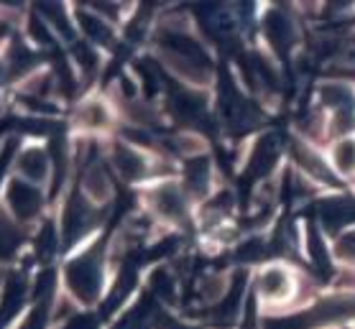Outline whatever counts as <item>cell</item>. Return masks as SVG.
Listing matches in <instances>:
<instances>
[{
    "mask_svg": "<svg viewBox=\"0 0 355 329\" xmlns=\"http://www.w3.org/2000/svg\"><path fill=\"white\" fill-rule=\"evenodd\" d=\"M259 291H261V296L268 299L271 304L289 301V299L294 296V276H291L289 268L282 263L266 265L259 278Z\"/></svg>",
    "mask_w": 355,
    "mask_h": 329,
    "instance_id": "cell-2",
    "label": "cell"
},
{
    "mask_svg": "<svg viewBox=\"0 0 355 329\" xmlns=\"http://www.w3.org/2000/svg\"><path fill=\"white\" fill-rule=\"evenodd\" d=\"M154 204L162 215L171 217V220H179V217L184 215V197H182V192H179L177 186H162V189H156Z\"/></svg>",
    "mask_w": 355,
    "mask_h": 329,
    "instance_id": "cell-6",
    "label": "cell"
},
{
    "mask_svg": "<svg viewBox=\"0 0 355 329\" xmlns=\"http://www.w3.org/2000/svg\"><path fill=\"white\" fill-rule=\"evenodd\" d=\"M320 215H322L324 225L330 230H340L355 222V199L353 197H332V199L320 204Z\"/></svg>",
    "mask_w": 355,
    "mask_h": 329,
    "instance_id": "cell-4",
    "label": "cell"
},
{
    "mask_svg": "<svg viewBox=\"0 0 355 329\" xmlns=\"http://www.w3.org/2000/svg\"><path fill=\"white\" fill-rule=\"evenodd\" d=\"M338 253L345 258V260H353L355 263V230H350V233H345L343 238H340Z\"/></svg>",
    "mask_w": 355,
    "mask_h": 329,
    "instance_id": "cell-9",
    "label": "cell"
},
{
    "mask_svg": "<svg viewBox=\"0 0 355 329\" xmlns=\"http://www.w3.org/2000/svg\"><path fill=\"white\" fill-rule=\"evenodd\" d=\"M291 153H294L297 163L302 166V171H307L312 179L324 181V184H335V174L324 166L322 161H320V156H317L307 143H302V141H291Z\"/></svg>",
    "mask_w": 355,
    "mask_h": 329,
    "instance_id": "cell-5",
    "label": "cell"
},
{
    "mask_svg": "<svg viewBox=\"0 0 355 329\" xmlns=\"http://www.w3.org/2000/svg\"><path fill=\"white\" fill-rule=\"evenodd\" d=\"M355 317V296L353 294H335V296L322 299L320 304H315L309 309V314H304L299 324L304 327H330L338 324L343 319Z\"/></svg>",
    "mask_w": 355,
    "mask_h": 329,
    "instance_id": "cell-1",
    "label": "cell"
},
{
    "mask_svg": "<svg viewBox=\"0 0 355 329\" xmlns=\"http://www.w3.org/2000/svg\"><path fill=\"white\" fill-rule=\"evenodd\" d=\"M85 192H87L89 199L95 202H103L107 199V194H110V181H107L105 171L103 169H89L85 174Z\"/></svg>",
    "mask_w": 355,
    "mask_h": 329,
    "instance_id": "cell-8",
    "label": "cell"
},
{
    "mask_svg": "<svg viewBox=\"0 0 355 329\" xmlns=\"http://www.w3.org/2000/svg\"><path fill=\"white\" fill-rule=\"evenodd\" d=\"M266 36H268V44H271L276 51H289V48L297 44V26L291 21L289 10L274 8L268 13Z\"/></svg>",
    "mask_w": 355,
    "mask_h": 329,
    "instance_id": "cell-3",
    "label": "cell"
},
{
    "mask_svg": "<svg viewBox=\"0 0 355 329\" xmlns=\"http://www.w3.org/2000/svg\"><path fill=\"white\" fill-rule=\"evenodd\" d=\"M332 163L338 174L343 177H353L355 174V138H343L332 148Z\"/></svg>",
    "mask_w": 355,
    "mask_h": 329,
    "instance_id": "cell-7",
    "label": "cell"
}]
</instances>
